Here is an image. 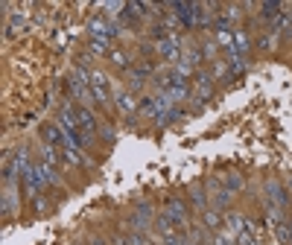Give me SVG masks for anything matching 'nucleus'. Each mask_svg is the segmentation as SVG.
Returning a JSON list of instances; mask_svg holds the SVG:
<instances>
[{
    "label": "nucleus",
    "instance_id": "obj_1",
    "mask_svg": "<svg viewBox=\"0 0 292 245\" xmlns=\"http://www.w3.org/2000/svg\"><path fill=\"white\" fill-rule=\"evenodd\" d=\"M47 184V172H44V167H38V164H32V170L26 172V193L29 196H35V193H41V187Z\"/></svg>",
    "mask_w": 292,
    "mask_h": 245
},
{
    "label": "nucleus",
    "instance_id": "obj_2",
    "mask_svg": "<svg viewBox=\"0 0 292 245\" xmlns=\"http://www.w3.org/2000/svg\"><path fill=\"white\" fill-rule=\"evenodd\" d=\"M158 53H161L164 58L175 61V58H178V38H175V35H167L164 41H158Z\"/></svg>",
    "mask_w": 292,
    "mask_h": 245
},
{
    "label": "nucleus",
    "instance_id": "obj_3",
    "mask_svg": "<svg viewBox=\"0 0 292 245\" xmlns=\"http://www.w3.org/2000/svg\"><path fill=\"white\" fill-rule=\"evenodd\" d=\"M44 140H47L53 149H64V143H67V137H64L61 126H58V129H56V126H47V129H44Z\"/></svg>",
    "mask_w": 292,
    "mask_h": 245
},
{
    "label": "nucleus",
    "instance_id": "obj_4",
    "mask_svg": "<svg viewBox=\"0 0 292 245\" xmlns=\"http://www.w3.org/2000/svg\"><path fill=\"white\" fill-rule=\"evenodd\" d=\"M167 216H170L173 222H178V225L187 222V210H184V205H181L178 199H167Z\"/></svg>",
    "mask_w": 292,
    "mask_h": 245
},
{
    "label": "nucleus",
    "instance_id": "obj_5",
    "mask_svg": "<svg viewBox=\"0 0 292 245\" xmlns=\"http://www.w3.org/2000/svg\"><path fill=\"white\" fill-rule=\"evenodd\" d=\"M76 126H79V132H85V134H91V132L97 129V123H94V117H91L88 108H76Z\"/></svg>",
    "mask_w": 292,
    "mask_h": 245
},
{
    "label": "nucleus",
    "instance_id": "obj_6",
    "mask_svg": "<svg viewBox=\"0 0 292 245\" xmlns=\"http://www.w3.org/2000/svg\"><path fill=\"white\" fill-rule=\"evenodd\" d=\"M12 170H15V178H18V175H26V172L32 170V164H29V152H26V149H20V152L15 155Z\"/></svg>",
    "mask_w": 292,
    "mask_h": 245
},
{
    "label": "nucleus",
    "instance_id": "obj_7",
    "mask_svg": "<svg viewBox=\"0 0 292 245\" xmlns=\"http://www.w3.org/2000/svg\"><path fill=\"white\" fill-rule=\"evenodd\" d=\"M266 193H269V199H272V205H275V207H287V202H290V199H287V193H284L275 181H266Z\"/></svg>",
    "mask_w": 292,
    "mask_h": 245
},
{
    "label": "nucleus",
    "instance_id": "obj_8",
    "mask_svg": "<svg viewBox=\"0 0 292 245\" xmlns=\"http://www.w3.org/2000/svg\"><path fill=\"white\" fill-rule=\"evenodd\" d=\"M140 12H143V9H140V3H126V6H123V15H120V18H123V23L135 26V23L140 20Z\"/></svg>",
    "mask_w": 292,
    "mask_h": 245
},
{
    "label": "nucleus",
    "instance_id": "obj_9",
    "mask_svg": "<svg viewBox=\"0 0 292 245\" xmlns=\"http://www.w3.org/2000/svg\"><path fill=\"white\" fill-rule=\"evenodd\" d=\"M281 9H284V6H281V3H275V0H272V3L266 0V3L260 6V12H263V18H269V20H275V18L281 15Z\"/></svg>",
    "mask_w": 292,
    "mask_h": 245
},
{
    "label": "nucleus",
    "instance_id": "obj_10",
    "mask_svg": "<svg viewBox=\"0 0 292 245\" xmlns=\"http://www.w3.org/2000/svg\"><path fill=\"white\" fill-rule=\"evenodd\" d=\"M249 47H252V41L246 38V32H237V35H234V53L243 56V53H249Z\"/></svg>",
    "mask_w": 292,
    "mask_h": 245
},
{
    "label": "nucleus",
    "instance_id": "obj_11",
    "mask_svg": "<svg viewBox=\"0 0 292 245\" xmlns=\"http://www.w3.org/2000/svg\"><path fill=\"white\" fill-rule=\"evenodd\" d=\"M190 202H193L196 207H205V205H208V199H205V190H202L199 184H190Z\"/></svg>",
    "mask_w": 292,
    "mask_h": 245
},
{
    "label": "nucleus",
    "instance_id": "obj_12",
    "mask_svg": "<svg viewBox=\"0 0 292 245\" xmlns=\"http://www.w3.org/2000/svg\"><path fill=\"white\" fill-rule=\"evenodd\" d=\"M158 231H161V234H164L167 240H173V237H175V228H173V219H170L167 213H164V216L158 219Z\"/></svg>",
    "mask_w": 292,
    "mask_h": 245
},
{
    "label": "nucleus",
    "instance_id": "obj_13",
    "mask_svg": "<svg viewBox=\"0 0 292 245\" xmlns=\"http://www.w3.org/2000/svg\"><path fill=\"white\" fill-rule=\"evenodd\" d=\"M228 202H231V190H219V193L214 196V207H216V210H225Z\"/></svg>",
    "mask_w": 292,
    "mask_h": 245
},
{
    "label": "nucleus",
    "instance_id": "obj_14",
    "mask_svg": "<svg viewBox=\"0 0 292 245\" xmlns=\"http://www.w3.org/2000/svg\"><path fill=\"white\" fill-rule=\"evenodd\" d=\"M228 225H231V231H237V234L249 231V219H243V216H228Z\"/></svg>",
    "mask_w": 292,
    "mask_h": 245
},
{
    "label": "nucleus",
    "instance_id": "obj_15",
    "mask_svg": "<svg viewBox=\"0 0 292 245\" xmlns=\"http://www.w3.org/2000/svg\"><path fill=\"white\" fill-rule=\"evenodd\" d=\"M117 105H120V111H135V99L129 96V94H117Z\"/></svg>",
    "mask_w": 292,
    "mask_h": 245
},
{
    "label": "nucleus",
    "instance_id": "obj_16",
    "mask_svg": "<svg viewBox=\"0 0 292 245\" xmlns=\"http://www.w3.org/2000/svg\"><path fill=\"white\" fill-rule=\"evenodd\" d=\"M146 222H149V216H143V213H135V216L129 219V225H132L135 231H143V228H149Z\"/></svg>",
    "mask_w": 292,
    "mask_h": 245
},
{
    "label": "nucleus",
    "instance_id": "obj_17",
    "mask_svg": "<svg viewBox=\"0 0 292 245\" xmlns=\"http://www.w3.org/2000/svg\"><path fill=\"white\" fill-rule=\"evenodd\" d=\"M216 41H219L222 47H228V50H234V35H231L228 29H222V32H216Z\"/></svg>",
    "mask_w": 292,
    "mask_h": 245
},
{
    "label": "nucleus",
    "instance_id": "obj_18",
    "mask_svg": "<svg viewBox=\"0 0 292 245\" xmlns=\"http://www.w3.org/2000/svg\"><path fill=\"white\" fill-rule=\"evenodd\" d=\"M91 50L94 53H108V38H91Z\"/></svg>",
    "mask_w": 292,
    "mask_h": 245
},
{
    "label": "nucleus",
    "instance_id": "obj_19",
    "mask_svg": "<svg viewBox=\"0 0 292 245\" xmlns=\"http://www.w3.org/2000/svg\"><path fill=\"white\" fill-rule=\"evenodd\" d=\"M240 187H243V178H240V175H228V178H225V190L234 193V190H240Z\"/></svg>",
    "mask_w": 292,
    "mask_h": 245
},
{
    "label": "nucleus",
    "instance_id": "obj_20",
    "mask_svg": "<svg viewBox=\"0 0 292 245\" xmlns=\"http://www.w3.org/2000/svg\"><path fill=\"white\" fill-rule=\"evenodd\" d=\"M219 222H222V219H219V213H214V210H208V213H205V225H208V228H214V231H216V228H219Z\"/></svg>",
    "mask_w": 292,
    "mask_h": 245
},
{
    "label": "nucleus",
    "instance_id": "obj_21",
    "mask_svg": "<svg viewBox=\"0 0 292 245\" xmlns=\"http://www.w3.org/2000/svg\"><path fill=\"white\" fill-rule=\"evenodd\" d=\"M278 237H281V243H287V245H290V240H292V231H290V225L278 222Z\"/></svg>",
    "mask_w": 292,
    "mask_h": 245
},
{
    "label": "nucleus",
    "instance_id": "obj_22",
    "mask_svg": "<svg viewBox=\"0 0 292 245\" xmlns=\"http://www.w3.org/2000/svg\"><path fill=\"white\" fill-rule=\"evenodd\" d=\"M41 167H44V172H47V181H50V184H58V175H56L53 164H41Z\"/></svg>",
    "mask_w": 292,
    "mask_h": 245
},
{
    "label": "nucleus",
    "instance_id": "obj_23",
    "mask_svg": "<svg viewBox=\"0 0 292 245\" xmlns=\"http://www.w3.org/2000/svg\"><path fill=\"white\" fill-rule=\"evenodd\" d=\"M111 58H114V64H117V67H123V70L129 67V61H126V56H123V53H111Z\"/></svg>",
    "mask_w": 292,
    "mask_h": 245
},
{
    "label": "nucleus",
    "instance_id": "obj_24",
    "mask_svg": "<svg viewBox=\"0 0 292 245\" xmlns=\"http://www.w3.org/2000/svg\"><path fill=\"white\" fill-rule=\"evenodd\" d=\"M15 207V196H9V193H3V213H9Z\"/></svg>",
    "mask_w": 292,
    "mask_h": 245
},
{
    "label": "nucleus",
    "instance_id": "obj_25",
    "mask_svg": "<svg viewBox=\"0 0 292 245\" xmlns=\"http://www.w3.org/2000/svg\"><path fill=\"white\" fill-rule=\"evenodd\" d=\"M237 243H240V245H254V240H252V234H249V231H243V234L237 237Z\"/></svg>",
    "mask_w": 292,
    "mask_h": 245
},
{
    "label": "nucleus",
    "instance_id": "obj_26",
    "mask_svg": "<svg viewBox=\"0 0 292 245\" xmlns=\"http://www.w3.org/2000/svg\"><path fill=\"white\" fill-rule=\"evenodd\" d=\"M269 44H272L269 35H260V38H257V47H260V50H269Z\"/></svg>",
    "mask_w": 292,
    "mask_h": 245
},
{
    "label": "nucleus",
    "instance_id": "obj_27",
    "mask_svg": "<svg viewBox=\"0 0 292 245\" xmlns=\"http://www.w3.org/2000/svg\"><path fill=\"white\" fill-rule=\"evenodd\" d=\"M137 213H143V216H149V219H152V207H149V205H143V202L137 205Z\"/></svg>",
    "mask_w": 292,
    "mask_h": 245
},
{
    "label": "nucleus",
    "instance_id": "obj_28",
    "mask_svg": "<svg viewBox=\"0 0 292 245\" xmlns=\"http://www.w3.org/2000/svg\"><path fill=\"white\" fill-rule=\"evenodd\" d=\"M35 202H38V205H35V207H38V213H47V199H41V196H38Z\"/></svg>",
    "mask_w": 292,
    "mask_h": 245
},
{
    "label": "nucleus",
    "instance_id": "obj_29",
    "mask_svg": "<svg viewBox=\"0 0 292 245\" xmlns=\"http://www.w3.org/2000/svg\"><path fill=\"white\" fill-rule=\"evenodd\" d=\"M214 245H231L228 237H214Z\"/></svg>",
    "mask_w": 292,
    "mask_h": 245
},
{
    "label": "nucleus",
    "instance_id": "obj_30",
    "mask_svg": "<svg viewBox=\"0 0 292 245\" xmlns=\"http://www.w3.org/2000/svg\"><path fill=\"white\" fill-rule=\"evenodd\" d=\"M290 245H292V240H290Z\"/></svg>",
    "mask_w": 292,
    "mask_h": 245
}]
</instances>
